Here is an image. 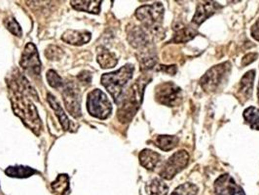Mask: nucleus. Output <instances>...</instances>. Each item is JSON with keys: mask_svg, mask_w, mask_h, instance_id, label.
<instances>
[{"mask_svg": "<svg viewBox=\"0 0 259 195\" xmlns=\"http://www.w3.org/2000/svg\"><path fill=\"white\" fill-rule=\"evenodd\" d=\"M11 103L15 114L20 117L29 129L39 135L42 126L37 109L16 81L14 82V88H11Z\"/></svg>", "mask_w": 259, "mask_h": 195, "instance_id": "1", "label": "nucleus"}, {"mask_svg": "<svg viewBox=\"0 0 259 195\" xmlns=\"http://www.w3.org/2000/svg\"><path fill=\"white\" fill-rule=\"evenodd\" d=\"M145 78H139L122 98V104L118 109V118L121 122H130L136 115L143 99V92L147 84Z\"/></svg>", "mask_w": 259, "mask_h": 195, "instance_id": "2", "label": "nucleus"}, {"mask_svg": "<svg viewBox=\"0 0 259 195\" xmlns=\"http://www.w3.org/2000/svg\"><path fill=\"white\" fill-rule=\"evenodd\" d=\"M136 17L143 26L157 39L165 37V30L162 26L164 18V6L161 2L151 5H144L136 11Z\"/></svg>", "mask_w": 259, "mask_h": 195, "instance_id": "3", "label": "nucleus"}, {"mask_svg": "<svg viewBox=\"0 0 259 195\" xmlns=\"http://www.w3.org/2000/svg\"><path fill=\"white\" fill-rule=\"evenodd\" d=\"M135 67L134 65H128L122 66L120 69L110 73H104L102 76V84L112 96L115 103L119 104L122 97L123 88L133 77Z\"/></svg>", "mask_w": 259, "mask_h": 195, "instance_id": "4", "label": "nucleus"}, {"mask_svg": "<svg viewBox=\"0 0 259 195\" xmlns=\"http://www.w3.org/2000/svg\"><path fill=\"white\" fill-rule=\"evenodd\" d=\"M230 70L231 64L229 62H225L209 68L200 80V84L204 91L213 93L219 90L224 81L228 77Z\"/></svg>", "mask_w": 259, "mask_h": 195, "instance_id": "5", "label": "nucleus"}, {"mask_svg": "<svg viewBox=\"0 0 259 195\" xmlns=\"http://www.w3.org/2000/svg\"><path fill=\"white\" fill-rule=\"evenodd\" d=\"M87 109L92 116L106 119L112 111V105L104 92L95 89L88 95Z\"/></svg>", "mask_w": 259, "mask_h": 195, "instance_id": "6", "label": "nucleus"}, {"mask_svg": "<svg viewBox=\"0 0 259 195\" xmlns=\"http://www.w3.org/2000/svg\"><path fill=\"white\" fill-rule=\"evenodd\" d=\"M156 101L167 106H176L182 103V89L172 82H164L156 87Z\"/></svg>", "mask_w": 259, "mask_h": 195, "instance_id": "7", "label": "nucleus"}, {"mask_svg": "<svg viewBox=\"0 0 259 195\" xmlns=\"http://www.w3.org/2000/svg\"><path fill=\"white\" fill-rule=\"evenodd\" d=\"M189 162V154L186 150H179L174 153L165 163L160 172V176L164 180H171L177 174L182 172Z\"/></svg>", "mask_w": 259, "mask_h": 195, "instance_id": "8", "label": "nucleus"}, {"mask_svg": "<svg viewBox=\"0 0 259 195\" xmlns=\"http://www.w3.org/2000/svg\"><path fill=\"white\" fill-rule=\"evenodd\" d=\"M21 66L26 69L29 74L40 75L41 73V62L39 60V54L33 43H27L22 55L20 62Z\"/></svg>", "mask_w": 259, "mask_h": 195, "instance_id": "9", "label": "nucleus"}, {"mask_svg": "<svg viewBox=\"0 0 259 195\" xmlns=\"http://www.w3.org/2000/svg\"><path fill=\"white\" fill-rule=\"evenodd\" d=\"M63 99L66 110L74 118L81 116V96L73 83H67L63 91Z\"/></svg>", "mask_w": 259, "mask_h": 195, "instance_id": "10", "label": "nucleus"}, {"mask_svg": "<svg viewBox=\"0 0 259 195\" xmlns=\"http://www.w3.org/2000/svg\"><path fill=\"white\" fill-rule=\"evenodd\" d=\"M128 39L131 45L141 52L154 48L150 35L141 26H134L129 31Z\"/></svg>", "mask_w": 259, "mask_h": 195, "instance_id": "11", "label": "nucleus"}, {"mask_svg": "<svg viewBox=\"0 0 259 195\" xmlns=\"http://www.w3.org/2000/svg\"><path fill=\"white\" fill-rule=\"evenodd\" d=\"M214 193L215 195H245L233 178L227 174L222 175L214 182Z\"/></svg>", "mask_w": 259, "mask_h": 195, "instance_id": "12", "label": "nucleus"}, {"mask_svg": "<svg viewBox=\"0 0 259 195\" xmlns=\"http://www.w3.org/2000/svg\"><path fill=\"white\" fill-rule=\"evenodd\" d=\"M220 8V5L217 2H211V1H206L203 3H200L197 6L196 13L193 17V24L196 26H200L203 24L207 19H208L210 16L217 12V10Z\"/></svg>", "mask_w": 259, "mask_h": 195, "instance_id": "13", "label": "nucleus"}, {"mask_svg": "<svg viewBox=\"0 0 259 195\" xmlns=\"http://www.w3.org/2000/svg\"><path fill=\"white\" fill-rule=\"evenodd\" d=\"M254 77H255V70L252 69L247 71L240 81L238 95L241 99H243V102H246V100H248L252 94Z\"/></svg>", "mask_w": 259, "mask_h": 195, "instance_id": "14", "label": "nucleus"}, {"mask_svg": "<svg viewBox=\"0 0 259 195\" xmlns=\"http://www.w3.org/2000/svg\"><path fill=\"white\" fill-rule=\"evenodd\" d=\"M62 39L71 45H83L90 41L91 33L88 31H80V30H72L68 29L63 34Z\"/></svg>", "mask_w": 259, "mask_h": 195, "instance_id": "15", "label": "nucleus"}, {"mask_svg": "<svg viewBox=\"0 0 259 195\" xmlns=\"http://www.w3.org/2000/svg\"><path fill=\"white\" fill-rule=\"evenodd\" d=\"M160 161L161 155L151 149H143L140 153V162L145 169H155Z\"/></svg>", "mask_w": 259, "mask_h": 195, "instance_id": "16", "label": "nucleus"}, {"mask_svg": "<svg viewBox=\"0 0 259 195\" xmlns=\"http://www.w3.org/2000/svg\"><path fill=\"white\" fill-rule=\"evenodd\" d=\"M47 100H48L49 104L51 105V107L54 109V111L56 112V115L59 118L64 130H68L69 126H70V121H69L68 117L66 116V114H65L64 109L62 108L60 103L56 100V98L53 96L51 93H48Z\"/></svg>", "mask_w": 259, "mask_h": 195, "instance_id": "17", "label": "nucleus"}, {"mask_svg": "<svg viewBox=\"0 0 259 195\" xmlns=\"http://www.w3.org/2000/svg\"><path fill=\"white\" fill-rule=\"evenodd\" d=\"M176 33L172 37V41L175 43H186L194 38L197 35V30L190 26H182L176 27Z\"/></svg>", "mask_w": 259, "mask_h": 195, "instance_id": "18", "label": "nucleus"}, {"mask_svg": "<svg viewBox=\"0 0 259 195\" xmlns=\"http://www.w3.org/2000/svg\"><path fill=\"white\" fill-rule=\"evenodd\" d=\"M71 6L78 11L88 12L92 14H99L101 11L102 1H71Z\"/></svg>", "mask_w": 259, "mask_h": 195, "instance_id": "19", "label": "nucleus"}, {"mask_svg": "<svg viewBox=\"0 0 259 195\" xmlns=\"http://www.w3.org/2000/svg\"><path fill=\"white\" fill-rule=\"evenodd\" d=\"M156 146H158L160 149L164 151H169L177 147L179 143V138L176 136H168V135H160L156 137Z\"/></svg>", "mask_w": 259, "mask_h": 195, "instance_id": "20", "label": "nucleus"}, {"mask_svg": "<svg viewBox=\"0 0 259 195\" xmlns=\"http://www.w3.org/2000/svg\"><path fill=\"white\" fill-rule=\"evenodd\" d=\"M146 192L148 195H167L168 186L160 179H153L146 183Z\"/></svg>", "mask_w": 259, "mask_h": 195, "instance_id": "21", "label": "nucleus"}, {"mask_svg": "<svg viewBox=\"0 0 259 195\" xmlns=\"http://www.w3.org/2000/svg\"><path fill=\"white\" fill-rule=\"evenodd\" d=\"M38 172L33 168L26 167V166H10L5 170V174L11 178H28Z\"/></svg>", "mask_w": 259, "mask_h": 195, "instance_id": "22", "label": "nucleus"}, {"mask_svg": "<svg viewBox=\"0 0 259 195\" xmlns=\"http://www.w3.org/2000/svg\"><path fill=\"white\" fill-rule=\"evenodd\" d=\"M97 60L99 65H101L103 68L114 67L118 63L116 56L106 49H102V51H100Z\"/></svg>", "mask_w": 259, "mask_h": 195, "instance_id": "23", "label": "nucleus"}, {"mask_svg": "<svg viewBox=\"0 0 259 195\" xmlns=\"http://www.w3.org/2000/svg\"><path fill=\"white\" fill-rule=\"evenodd\" d=\"M53 190L59 195H66L69 192V178L66 174L59 175L52 182Z\"/></svg>", "mask_w": 259, "mask_h": 195, "instance_id": "24", "label": "nucleus"}, {"mask_svg": "<svg viewBox=\"0 0 259 195\" xmlns=\"http://www.w3.org/2000/svg\"><path fill=\"white\" fill-rule=\"evenodd\" d=\"M244 118L251 129L259 130V109L254 106H249L244 111Z\"/></svg>", "mask_w": 259, "mask_h": 195, "instance_id": "25", "label": "nucleus"}, {"mask_svg": "<svg viewBox=\"0 0 259 195\" xmlns=\"http://www.w3.org/2000/svg\"><path fill=\"white\" fill-rule=\"evenodd\" d=\"M199 191V188L193 183H183L179 185L171 195H197Z\"/></svg>", "mask_w": 259, "mask_h": 195, "instance_id": "26", "label": "nucleus"}, {"mask_svg": "<svg viewBox=\"0 0 259 195\" xmlns=\"http://www.w3.org/2000/svg\"><path fill=\"white\" fill-rule=\"evenodd\" d=\"M4 25L6 26V28L13 33L14 35L21 37L23 34V30L21 28V26L19 25V23L14 19V18H8L4 21Z\"/></svg>", "mask_w": 259, "mask_h": 195, "instance_id": "27", "label": "nucleus"}, {"mask_svg": "<svg viewBox=\"0 0 259 195\" xmlns=\"http://www.w3.org/2000/svg\"><path fill=\"white\" fill-rule=\"evenodd\" d=\"M47 81L49 83V85L55 88V89H60L62 86H63V79L62 77L53 69H50L48 72H47Z\"/></svg>", "mask_w": 259, "mask_h": 195, "instance_id": "28", "label": "nucleus"}, {"mask_svg": "<svg viewBox=\"0 0 259 195\" xmlns=\"http://www.w3.org/2000/svg\"><path fill=\"white\" fill-rule=\"evenodd\" d=\"M63 50L57 46H49L45 51V56L49 60H60L63 56Z\"/></svg>", "mask_w": 259, "mask_h": 195, "instance_id": "29", "label": "nucleus"}, {"mask_svg": "<svg viewBox=\"0 0 259 195\" xmlns=\"http://www.w3.org/2000/svg\"><path fill=\"white\" fill-rule=\"evenodd\" d=\"M257 57H258V54H256V53H249V54H247V55L244 57V59L242 61V65H244V66L250 65L251 63H253L257 59Z\"/></svg>", "mask_w": 259, "mask_h": 195, "instance_id": "30", "label": "nucleus"}, {"mask_svg": "<svg viewBox=\"0 0 259 195\" xmlns=\"http://www.w3.org/2000/svg\"><path fill=\"white\" fill-rule=\"evenodd\" d=\"M78 79L82 82V83H86V84H89V83H91L92 80V75L91 73L89 72V71H82L81 73H79V75H78Z\"/></svg>", "mask_w": 259, "mask_h": 195, "instance_id": "31", "label": "nucleus"}, {"mask_svg": "<svg viewBox=\"0 0 259 195\" xmlns=\"http://www.w3.org/2000/svg\"><path fill=\"white\" fill-rule=\"evenodd\" d=\"M160 69L164 72H167L168 74L172 75L177 72V66L176 65H159Z\"/></svg>", "mask_w": 259, "mask_h": 195, "instance_id": "32", "label": "nucleus"}, {"mask_svg": "<svg viewBox=\"0 0 259 195\" xmlns=\"http://www.w3.org/2000/svg\"><path fill=\"white\" fill-rule=\"evenodd\" d=\"M250 33H251V36L253 38L259 41V19L255 22V24L251 26Z\"/></svg>", "mask_w": 259, "mask_h": 195, "instance_id": "33", "label": "nucleus"}, {"mask_svg": "<svg viewBox=\"0 0 259 195\" xmlns=\"http://www.w3.org/2000/svg\"><path fill=\"white\" fill-rule=\"evenodd\" d=\"M258 101H259V83H258Z\"/></svg>", "mask_w": 259, "mask_h": 195, "instance_id": "34", "label": "nucleus"}]
</instances>
